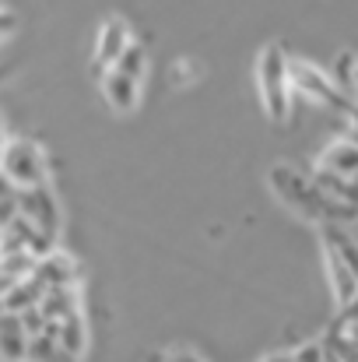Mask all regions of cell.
Wrapping results in <instances>:
<instances>
[{"instance_id": "1", "label": "cell", "mask_w": 358, "mask_h": 362, "mask_svg": "<svg viewBox=\"0 0 358 362\" xmlns=\"http://www.w3.org/2000/svg\"><path fill=\"white\" fill-rule=\"evenodd\" d=\"M256 85L263 113L274 127H285L292 120V78H288V53L278 42H267L256 60Z\"/></svg>"}, {"instance_id": "2", "label": "cell", "mask_w": 358, "mask_h": 362, "mask_svg": "<svg viewBox=\"0 0 358 362\" xmlns=\"http://www.w3.org/2000/svg\"><path fill=\"white\" fill-rule=\"evenodd\" d=\"M267 183H270V190H274V197L288 208V211H295L299 218H306V222H316V226H323V197H320V190L299 173V169H292V165H274L270 173H267Z\"/></svg>"}, {"instance_id": "3", "label": "cell", "mask_w": 358, "mask_h": 362, "mask_svg": "<svg viewBox=\"0 0 358 362\" xmlns=\"http://www.w3.org/2000/svg\"><path fill=\"white\" fill-rule=\"evenodd\" d=\"M288 78H292V92H302L306 99H313V103H320V106H327V110H334V113H341V117H348L352 113V99H348V92L327 74V71H320L316 64H306V60H288Z\"/></svg>"}, {"instance_id": "4", "label": "cell", "mask_w": 358, "mask_h": 362, "mask_svg": "<svg viewBox=\"0 0 358 362\" xmlns=\"http://www.w3.org/2000/svg\"><path fill=\"white\" fill-rule=\"evenodd\" d=\"M4 176L18 187V190H32V187H46L49 180V165L46 155L35 141L28 137H14L4 144V162H0Z\"/></svg>"}, {"instance_id": "5", "label": "cell", "mask_w": 358, "mask_h": 362, "mask_svg": "<svg viewBox=\"0 0 358 362\" xmlns=\"http://www.w3.org/2000/svg\"><path fill=\"white\" fill-rule=\"evenodd\" d=\"M18 215L28 218L39 233H46L49 240H56L60 233V204L53 197L49 187H32V190H18Z\"/></svg>"}, {"instance_id": "6", "label": "cell", "mask_w": 358, "mask_h": 362, "mask_svg": "<svg viewBox=\"0 0 358 362\" xmlns=\"http://www.w3.org/2000/svg\"><path fill=\"white\" fill-rule=\"evenodd\" d=\"M130 42H133L130 25H126L123 18H106V25L99 28L95 64H99V67H106V71H113V67H117V60L126 53V46H130Z\"/></svg>"}, {"instance_id": "7", "label": "cell", "mask_w": 358, "mask_h": 362, "mask_svg": "<svg viewBox=\"0 0 358 362\" xmlns=\"http://www.w3.org/2000/svg\"><path fill=\"white\" fill-rule=\"evenodd\" d=\"M323 260H327V278H330V296L341 303V306H348L352 299L358 296V278L348 271V264L341 260V253H338V246L334 243L323 240Z\"/></svg>"}, {"instance_id": "8", "label": "cell", "mask_w": 358, "mask_h": 362, "mask_svg": "<svg viewBox=\"0 0 358 362\" xmlns=\"http://www.w3.org/2000/svg\"><path fill=\"white\" fill-rule=\"evenodd\" d=\"M74 278H78V264H74L67 253H60V250H53L49 257H42V260L35 264V281H39L46 292H49V288H71Z\"/></svg>"}, {"instance_id": "9", "label": "cell", "mask_w": 358, "mask_h": 362, "mask_svg": "<svg viewBox=\"0 0 358 362\" xmlns=\"http://www.w3.org/2000/svg\"><path fill=\"white\" fill-rule=\"evenodd\" d=\"M0 359L4 362H25L28 359V334L21 327L18 313H0Z\"/></svg>"}, {"instance_id": "10", "label": "cell", "mask_w": 358, "mask_h": 362, "mask_svg": "<svg viewBox=\"0 0 358 362\" xmlns=\"http://www.w3.org/2000/svg\"><path fill=\"white\" fill-rule=\"evenodd\" d=\"M99 85H102L106 103H109L117 113H130V110H137V99H141V85H137V81L123 78L119 71H106Z\"/></svg>"}, {"instance_id": "11", "label": "cell", "mask_w": 358, "mask_h": 362, "mask_svg": "<svg viewBox=\"0 0 358 362\" xmlns=\"http://www.w3.org/2000/svg\"><path fill=\"white\" fill-rule=\"evenodd\" d=\"M320 169H327L334 176H345V180H358V144H352L348 137L327 144L323 155H320Z\"/></svg>"}, {"instance_id": "12", "label": "cell", "mask_w": 358, "mask_h": 362, "mask_svg": "<svg viewBox=\"0 0 358 362\" xmlns=\"http://www.w3.org/2000/svg\"><path fill=\"white\" fill-rule=\"evenodd\" d=\"M39 310H42L46 324H64V320L78 317L81 306H78V292H74V285H71V288H49V292L42 296Z\"/></svg>"}, {"instance_id": "13", "label": "cell", "mask_w": 358, "mask_h": 362, "mask_svg": "<svg viewBox=\"0 0 358 362\" xmlns=\"http://www.w3.org/2000/svg\"><path fill=\"white\" fill-rule=\"evenodd\" d=\"M42 296H46V288H42V285L35 281V274H32V278H25V281H14L0 299H4V310H7V313H25V310L39 306Z\"/></svg>"}, {"instance_id": "14", "label": "cell", "mask_w": 358, "mask_h": 362, "mask_svg": "<svg viewBox=\"0 0 358 362\" xmlns=\"http://www.w3.org/2000/svg\"><path fill=\"white\" fill-rule=\"evenodd\" d=\"M56 341L64 345V352H67V356H74V359H81V352H85V345H88V331H85V317L78 313V317H71V320H64V324H56Z\"/></svg>"}, {"instance_id": "15", "label": "cell", "mask_w": 358, "mask_h": 362, "mask_svg": "<svg viewBox=\"0 0 358 362\" xmlns=\"http://www.w3.org/2000/svg\"><path fill=\"white\" fill-rule=\"evenodd\" d=\"M35 257L28 253V250H21V253H0V278L7 281V288L14 285V281H25V278H32L35 274Z\"/></svg>"}, {"instance_id": "16", "label": "cell", "mask_w": 358, "mask_h": 362, "mask_svg": "<svg viewBox=\"0 0 358 362\" xmlns=\"http://www.w3.org/2000/svg\"><path fill=\"white\" fill-rule=\"evenodd\" d=\"M25 362H78L74 356L64 352V345L53 338V334H39L28 341V359Z\"/></svg>"}, {"instance_id": "17", "label": "cell", "mask_w": 358, "mask_h": 362, "mask_svg": "<svg viewBox=\"0 0 358 362\" xmlns=\"http://www.w3.org/2000/svg\"><path fill=\"white\" fill-rule=\"evenodd\" d=\"M113 71H119L123 78H130V81H137L141 85V78L148 74V49L141 46V42H130L126 46V53L117 60V67Z\"/></svg>"}, {"instance_id": "18", "label": "cell", "mask_w": 358, "mask_h": 362, "mask_svg": "<svg viewBox=\"0 0 358 362\" xmlns=\"http://www.w3.org/2000/svg\"><path fill=\"white\" fill-rule=\"evenodd\" d=\"M18 317H21V327H25L28 341H32V338H39V334H46V327H49L39 306H32V310H25V313H18Z\"/></svg>"}, {"instance_id": "19", "label": "cell", "mask_w": 358, "mask_h": 362, "mask_svg": "<svg viewBox=\"0 0 358 362\" xmlns=\"http://www.w3.org/2000/svg\"><path fill=\"white\" fill-rule=\"evenodd\" d=\"M292 362H323V345H320V341L302 345L299 352H292Z\"/></svg>"}, {"instance_id": "20", "label": "cell", "mask_w": 358, "mask_h": 362, "mask_svg": "<svg viewBox=\"0 0 358 362\" xmlns=\"http://www.w3.org/2000/svg\"><path fill=\"white\" fill-rule=\"evenodd\" d=\"M14 197H18V194H14ZM14 197H11V201H0V233L18 218V201H14Z\"/></svg>"}, {"instance_id": "21", "label": "cell", "mask_w": 358, "mask_h": 362, "mask_svg": "<svg viewBox=\"0 0 358 362\" xmlns=\"http://www.w3.org/2000/svg\"><path fill=\"white\" fill-rule=\"evenodd\" d=\"M14 25H18V18H14L7 7H0V39H4V35H11V32H14Z\"/></svg>"}, {"instance_id": "22", "label": "cell", "mask_w": 358, "mask_h": 362, "mask_svg": "<svg viewBox=\"0 0 358 362\" xmlns=\"http://www.w3.org/2000/svg\"><path fill=\"white\" fill-rule=\"evenodd\" d=\"M14 194H18V187H14V183L4 176V169H0V201H11Z\"/></svg>"}, {"instance_id": "23", "label": "cell", "mask_w": 358, "mask_h": 362, "mask_svg": "<svg viewBox=\"0 0 358 362\" xmlns=\"http://www.w3.org/2000/svg\"><path fill=\"white\" fill-rule=\"evenodd\" d=\"M169 362H201V359H197L193 352H176V356H172Z\"/></svg>"}, {"instance_id": "24", "label": "cell", "mask_w": 358, "mask_h": 362, "mask_svg": "<svg viewBox=\"0 0 358 362\" xmlns=\"http://www.w3.org/2000/svg\"><path fill=\"white\" fill-rule=\"evenodd\" d=\"M345 233H348V240H352V243H358V222H352V226H348Z\"/></svg>"}, {"instance_id": "25", "label": "cell", "mask_w": 358, "mask_h": 362, "mask_svg": "<svg viewBox=\"0 0 358 362\" xmlns=\"http://www.w3.org/2000/svg\"><path fill=\"white\" fill-rule=\"evenodd\" d=\"M352 92H358V60L352 64Z\"/></svg>"}, {"instance_id": "26", "label": "cell", "mask_w": 358, "mask_h": 362, "mask_svg": "<svg viewBox=\"0 0 358 362\" xmlns=\"http://www.w3.org/2000/svg\"><path fill=\"white\" fill-rule=\"evenodd\" d=\"M348 120H352V130H358V103L352 106V113H348Z\"/></svg>"}, {"instance_id": "27", "label": "cell", "mask_w": 358, "mask_h": 362, "mask_svg": "<svg viewBox=\"0 0 358 362\" xmlns=\"http://www.w3.org/2000/svg\"><path fill=\"white\" fill-rule=\"evenodd\" d=\"M263 362H292V356H270V359H263Z\"/></svg>"}, {"instance_id": "28", "label": "cell", "mask_w": 358, "mask_h": 362, "mask_svg": "<svg viewBox=\"0 0 358 362\" xmlns=\"http://www.w3.org/2000/svg\"><path fill=\"white\" fill-rule=\"evenodd\" d=\"M4 292H7V281H4V278H0V296H4Z\"/></svg>"}, {"instance_id": "29", "label": "cell", "mask_w": 358, "mask_h": 362, "mask_svg": "<svg viewBox=\"0 0 358 362\" xmlns=\"http://www.w3.org/2000/svg\"><path fill=\"white\" fill-rule=\"evenodd\" d=\"M4 144H7V141H0V162H4Z\"/></svg>"}, {"instance_id": "30", "label": "cell", "mask_w": 358, "mask_h": 362, "mask_svg": "<svg viewBox=\"0 0 358 362\" xmlns=\"http://www.w3.org/2000/svg\"><path fill=\"white\" fill-rule=\"evenodd\" d=\"M0 313H4V299H0Z\"/></svg>"}, {"instance_id": "31", "label": "cell", "mask_w": 358, "mask_h": 362, "mask_svg": "<svg viewBox=\"0 0 358 362\" xmlns=\"http://www.w3.org/2000/svg\"><path fill=\"white\" fill-rule=\"evenodd\" d=\"M0 141H4V130H0Z\"/></svg>"}, {"instance_id": "32", "label": "cell", "mask_w": 358, "mask_h": 362, "mask_svg": "<svg viewBox=\"0 0 358 362\" xmlns=\"http://www.w3.org/2000/svg\"><path fill=\"white\" fill-rule=\"evenodd\" d=\"M0 240H4V233H0Z\"/></svg>"}]
</instances>
